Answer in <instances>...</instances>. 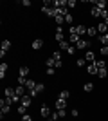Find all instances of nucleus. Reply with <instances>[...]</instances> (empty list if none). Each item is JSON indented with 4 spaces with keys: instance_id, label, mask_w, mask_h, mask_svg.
Wrapping results in <instances>:
<instances>
[{
    "instance_id": "dca6fc26",
    "label": "nucleus",
    "mask_w": 108,
    "mask_h": 121,
    "mask_svg": "<svg viewBox=\"0 0 108 121\" xmlns=\"http://www.w3.org/2000/svg\"><path fill=\"white\" fill-rule=\"evenodd\" d=\"M87 72L88 74H97V65H96V63H88Z\"/></svg>"
},
{
    "instance_id": "393cba45",
    "label": "nucleus",
    "mask_w": 108,
    "mask_h": 121,
    "mask_svg": "<svg viewBox=\"0 0 108 121\" xmlns=\"http://www.w3.org/2000/svg\"><path fill=\"white\" fill-rule=\"evenodd\" d=\"M60 47H61V49H65V51H68V49H70V43L63 40V42H60Z\"/></svg>"
},
{
    "instance_id": "72a5a7b5",
    "label": "nucleus",
    "mask_w": 108,
    "mask_h": 121,
    "mask_svg": "<svg viewBox=\"0 0 108 121\" xmlns=\"http://www.w3.org/2000/svg\"><path fill=\"white\" fill-rule=\"evenodd\" d=\"M20 4L24 5V7H29V5H31V0H22Z\"/></svg>"
},
{
    "instance_id": "5701e85b",
    "label": "nucleus",
    "mask_w": 108,
    "mask_h": 121,
    "mask_svg": "<svg viewBox=\"0 0 108 121\" xmlns=\"http://www.w3.org/2000/svg\"><path fill=\"white\" fill-rule=\"evenodd\" d=\"M79 40H81V36H79V35H70V43H77Z\"/></svg>"
},
{
    "instance_id": "1a4fd4ad",
    "label": "nucleus",
    "mask_w": 108,
    "mask_h": 121,
    "mask_svg": "<svg viewBox=\"0 0 108 121\" xmlns=\"http://www.w3.org/2000/svg\"><path fill=\"white\" fill-rule=\"evenodd\" d=\"M87 47H90V42H88V40H83V38L76 43V49H87Z\"/></svg>"
},
{
    "instance_id": "0eeeda50",
    "label": "nucleus",
    "mask_w": 108,
    "mask_h": 121,
    "mask_svg": "<svg viewBox=\"0 0 108 121\" xmlns=\"http://www.w3.org/2000/svg\"><path fill=\"white\" fill-rule=\"evenodd\" d=\"M36 85H38V83H36V81L32 80V78H29V80H27V83H25V89H27V92L34 91V89H36Z\"/></svg>"
},
{
    "instance_id": "f8f14e48",
    "label": "nucleus",
    "mask_w": 108,
    "mask_h": 121,
    "mask_svg": "<svg viewBox=\"0 0 108 121\" xmlns=\"http://www.w3.org/2000/svg\"><path fill=\"white\" fill-rule=\"evenodd\" d=\"M85 60L88 63H96V54H94L92 51H87V54H85Z\"/></svg>"
},
{
    "instance_id": "6e6552de",
    "label": "nucleus",
    "mask_w": 108,
    "mask_h": 121,
    "mask_svg": "<svg viewBox=\"0 0 108 121\" xmlns=\"http://www.w3.org/2000/svg\"><path fill=\"white\" fill-rule=\"evenodd\" d=\"M15 91H16V96H18V98H22V96H25V94H27L25 85H18V87L15 89Z\"/></svg>"
},
{
    "instance_id": "cd10ccee",
    "label": "nucleus",
    "mask_w": 108,
    "mask_h": 121,
    "mask_svg": "<svg viewBox=\"0 0 108 121\" xmlns=\"http://www.w3.org/2000/svg\"><path fill=\"white\" fill-rule=\"evenodd\" d=\"M52 58H54L56 61H61V52H58V51H56V52H52Z\"/></svg>"
},
{
    "instance_id": "e433bc0d",
    "label": "nucleus",
    "mask_w": 108,
    "mask_h": 121,
    "mask_svg": "<svg viewBox=\"0 0 108 121\" xmlns=\"http://www.w3.org/2000/svg\"><path fill=\"white\" fill-rule=\"evenodd\" d=\"M74 51H77V49H76V47H74V45H70V49H68L67 52H68V54H74Z\"/></svg>"
},
{
    "instance_id": "7c9ffc66",
    "label": "nucleus",
    "mask_w": 108,
    "mask_h": 121,
    "mask_svg": "<svg viewBox=\"0 0 108 121\" xmlns=\"http://www.w3.org/2000/svg\"><path fill=\"white\" fill-rule=\"evenodd\" d=\"M85 63H87V60H85V58H81V60H77V61H76V65H77V67H83Z\"/></svg>"
},
{
    "instance_id": "b1692460",
    "label": "nucleus",
    "mask_w": 108,
    "mask_h": 121,
    "mask_svg": "<svg viewBox=\"0 0 108 121\" xmlns=\"http://www.w3.org/2000/svg\"><path fill=\"white\" fill-rule=\"evenodd\" d=\"M60 98H61V99H68V98H70V92L68 91H61L60 92Z\"/></svg>"
},
{
    "instance_id": "ddd939ff",
    "label": "nucleus",
    "mask_w": 108,
    "mask_h": 121,
    "mask_svg": "<svg viewBox=\"0 0 108 121\" xmlns=\"http://www.w3.org/2000/svg\"><path fill=\"white\" fill-rule=\"evenodd\" d=\"M56 110H60V108H65V107H67V99H61V98H58L56 99Z\"/></svg>"
},
{
    "instance_id": "7ed1b4c3",
    "label": "nucleus",
    "mask_w": 108,
    "mask_h": 121,
    "mask_svg": "<svg viewBox=\"0 0 108 121\" xmlns=\"http://www.w3.org/2000/svg\"><path fill=\"white\" fill-rule=\"evenodd\" d=\"M51 114H52V112H51V107H47V103H43V105L40 107V116L47 119V117H51Z\"/></svg>"
},
{
    "instance_id": "4be33fe9",
    "label": "nucleus",
    "mask_w": 108,
    "mask_h": 121,
    "mask_svg": "<svg viewBox=\"0 0 108 121\" xmlns=\"http://www.w3.org/2000/svg\"><path fill=\"white\" fill-rule=\"evenodd\" d=\"M83 89H85L87 92H92V91H94V83H90V81H88V83H85V85H83Z\"/></svg>"
},
{
    "instance_id": "6ab92c4d",
    "label": "nucleus",
    "mask_w": 108,
    "mask_h": 121,
    "mask_svg": "<svg viewBox=\"0 0 108 121\" xmlns=\"http://www.w3.org/2000/svg\"><path fill=\"white\" fill-rule=\"evenodd\" d=\"M20 76H24V78L29 76V67H27V65H22L20 67Z\"/></svg>"
},
{
    "instance_id": "f257e3e1",
    "label": "nucleus",
    "mask_w": 108,
    "mask_h": 121,
    "mask_svg": "<svg viewBox=\"0 0 108 121\" xmlns=\"http://www.w3.org/2000/svg\"><path fill=\"white\" fill-rule=\"evenodd\" d=\"M4 98H5L7 101H9L11 105H13V103H18V101H20V98L16 96V91H15V89H11V87H7V89L4 91Z\"/></svg>"
},
{
    "instance_id": "c9c22d12",
    "label": "nucleus",
    "mask_w": 108,
    "mask_h": 121,
    "mask_svg": "<svg viewBox=\"0 0 108 121\" xmlns=\"http://www.w3.org/2000/svg\"><path fill=\"white\" fill-rule=\"evenodd\" d=\"M72 116L77 117V116H79V110H77V108H72Z\"/></svg>"
},
{
    "instance_id": "c85d7f7f",
    "label": "nucleus",
    "mask_w": 108,
    "mask_h": 121,
    "mask_svg": "<svg viewBox=\"0 0 108 121\" xmlns=\"http://www.w3.org/2000/svg\"><path fill=\"white\" fill-rule=\"evenodd\" d=\"M99 52H101L103 56H108V45H103L101 49H99Z\"/></svg>"
},
{
    "instance_id": "412c9836",
    "label": "nucleus",
    "mask_w": 108,
    "mask_h": 121,
    "mask_svg": "<svg viewBox=\"0 0 108 121\" xmlns=\"http://www.w3.org/2000/svg\"><path fill=\"white\" fill-rule=\"evenodd\" d=\"M87 35H90V36L97 35V27H92V25H90V27H88V29H87Z\"/></svg>"
},
{
    "instance_id": "39448f33",
    "label": "nucleus",
    "mask_w": 108,
    "mask_h": 121,
    "mask_svg": "<svg viewBox=\"0 0 108 121\" xmlns=\"http://www.w3.org/2000/svg\"><path fill=\"white\" fill-rule=\"evenodd\" d=\"M9 49H11V42H9V40H4V42H2V49H0V56L4 58L5 52H7Z\"/></svg>"
},
{
    "instance_id": "20e7f679",
    "label": "nucleus",
    "mask_w": 108,
    "mask_h": 121,
    "mask_svg": "<svg viewBox=\"0 0 108 121\" xmlns=\"http://www.w3.org/2000/svg\"><path fill=\"white\" fill-rule=\"evenodd\" d=\"M0 107H2V117H4V114H7V112L11 110V103L4 98V99L0 101Z\"/></svg>"
},
{
    "instance_id": "4468645a",
    "label": "nucleus",
    "mask_w": 108,
    "mask_h": 121,
    "mask_svg": "<svg viewBox=\"0 0 108 121\" xmlns=\"http://www.w3.org/2000/svg\"><path fill=\"white\" fill-rule=\"evenodd\" d=\"M97 33H99V35H104V33H108V25H106V22H101V24L97 25Z\"/></svg>"
},
{
    "instance_id": "423d86ee",
    "label": "nucleus",
    "mask_w": 108,
    "mask_h": 121,
    "mask_svg": "<svg viewBox=\"0 0 108 121\" xmlns=\"http://www.w3.org/2000/svg\"><path fill=\"white\" fill-rule=\"evenodd\" d=\"M31 101H32V96L29 94V92H27L25 96H22V98H20V105H25V107H29V105H31Z\"/></svg>"
},
{
    "instance_id": "c756f323",
    "label": "nucleus",
    "mask_w": 108,
    "mask_h": 121,
    "mask_svg": "<svg viewBox=\"0 0 108 121\" xmlns=\"http://www.w3.org/2000/svg\"><path fill=\"white\" fill-rule=\"evenodd\" d=\"M58 112V116H60V117H65V116H67V110H65V108H60V110H56Z\"/></svg>"
},
{
    "instance_id": "2eb2a0df",
    "label": "nucleus",
    "mask_w": 108,
    "mask_h": 121,
    "mask_svg": "<svg viewBox=\"0 0 108 121\" xmlns=\"http://www.w3.org/2000/svg\"><path fill=\"white\" fill-rule=\"evenodd\" d=\"M87 25H76V35H79V36H83V35H87Z\"/></svg>"
},
{
    "instance_id": "f3484780",
    "label": "nucleus",
    "mask_w": 108,
    "mask_h": 121,
    "mask_svg": "<svg viewBox=\"0 0 108 121\" xmlns=\"http://www.w3.org/2000/svg\"><path fill=\"white\" fill-rule=\"evenodd\" d=\"M54 36H56V40H58V42H63V29L60 27V25L56 27V35H54Z\"/></svg>"
},
{
    "instance_id": "473e14b6",
    "label": "nucleus",
    "mask_w": 108,
    "mask_h": 121,
    "mask_svg": "<svg viewBox=\"0 0 108 121\" xmlns=\"http://www.w3.org/2000/svg\"><path fill=\"white\" fill-rule=\"evenodd\" d=\"M22 121H32V117L29 116V114H24V116H22Z\"/></svg>"
},
{
    "instance_id": "bb28decb",
    "label": "nucleus",
    "mask_w": 108,
    "mask_h": 121,
    "mask_svg": "<svg viewBox=\"0 0 108 121\" xmlns=\"http://www.w3.org/2000/svg\"><path fill=\"white\" fill-rule=\"evenodd\" d=\"M65 22H67V24H72V22H74V16H72L70 13H67V15H65Z\"/></svg>"
},
{
    "instance_id": "a211bd4d",
    "label": "nucleus",
    "mask_w": 108,
    "mask_h": 121,
    "mask_svg": "<svg viewBox=\"0 0 108 121\" xmlns=\"http://www.w3.org/2000/svg\"><path fill=\"white\" fill-rule=\"evenodd\" d=\"M99 42H101V45H108V33L99 35Z\"/></svg>"
},
{
    "instance_id": "2f4dec72",
    "label": "nucleus",
    "mask_w": 108,
    "mask_h": 121,
    "mask_svg": "<svg viewBox=\"0 0 108 121\" xmlns=\"http://www.w3.org/2000/svg\"><path fill=\"white\" fill-rule=\"evenodd\" d=\"M58 119H60L58 112H52V114H51V121H58Z\"/></svg>"
},
{
    "instance_id": "4c0bfd02",
    "label": "nucleus",
    "mask_w": 108,
    "mask_h": 121,
    "mask_svg": "<svg viewBox=\"0 0 108 121\" xmlns=\"http://www.w3.org/2000/svg\"><path fill=\"white\" fill-rule=\"evenodd\" d=\"M47 74H49V76H54V69H47Z\"/></svg>"
},
{
    "instance_id": "9b49d317",
    "label": "nucleus",
    "mask_w": 108,
    "mask_h": 121,
    "mask_svg": "<svg viewBox=\"0 0 108 121\" xmlns=\"http://www.w3.org/2000/svg\"><path fill=\"white\" fill-rule=\"evenodd\" d=\"M103 13H104V11L97 9V7H92V9H90V15L96 16V18H103Z\"/></svg>"
},
{
    "instance_id": "f03ea898",
    "label": "nucleus",
    "mask_w": 108,
    "mask_h": 121,
    "mask_svg": "<svg viewBox=\"0 0 108 121\" xmlns=\"http://www.w3.org/2000/svg\"><path fill=\"white\" fill-rule=\"evenodd\" d=\"M96 65H97V76L99 78H106V65H104V60H96Z\"/></svg>"
},
{
    "instance_id": "f704fd0d",
    "label": "nucleus",
    "mask_w": 108,
    "mask_h": 121,
    "mask_svg": "<svg viewBox=\"0 0 108 121\" xmlns=\"http://www.w3.org/2000/svg\"><path fill=\"white\" fill-rule=\"evenodd\" d=\"M67 7H76V2L74 0H67Z\"/></svg>"
},
{
    "instance_id": "aec40b11",
    "label": "nucleus",
    "mask_w": 108,
    "mask_h": 121,
    "mask_svg": "<svg viewBox=\"0 0 108 121\" xmlns=\"http://www.w3.org/2000/svg\"><path fill=\"white\" fill-rule=\"evenodd\" d=\"M5 72H7V63H0V78H5Z\"/></svg>"
},
{
    "instance_id": "9d476101",
    "label": "nucleus",
    "mask_w": 108,
    "mask_h": 121,
    "mask_svg": "<svg viewBox=\"0 0 108 121\" xmlns=\"http://www.w3.org/2000/svg\"><path fill=\"white\" fill-rule=\"evenodd\" d=\"M41 47H43V40H41V38H36V40H32V49H34V51H40Z\"/></svg>"
},
{
    "instance_id": "a878e982",
    "label": "nucleus",
    "mask_w": 108,
    "mask_h": 121,
    "mask_svg": "<svg viewBox=\"0 0 108 121\" xmlns=\"http://www.w3.org/2000/svg\"><path fill=\"white\" fill-rule=\"evenodd\" d=\"M18 112H20L22 116H24V114H27V107H25V105H18Z\"/></svg>"
}]
</instances>
